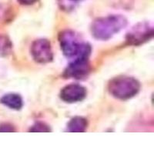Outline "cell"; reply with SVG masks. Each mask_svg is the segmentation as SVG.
Segmentation results:
<instances>
[{
  "label": "cell",
  "instance_id": "6da1fadb",
  "mask_svg": "<svg viewBox=\"0 0 154 154\" xmlns=\"http://www.w3.org/2000/svg\"><path fill=\"white\" fill-rule=\"evenodd\" d=\"M127 24L123 16L113 15L96 19L92 24V34L97 39L107 40Z\"/></svg>",
  "mask_w": 154,
  "mask_h": 154
},
{
  "label": "cell",
  "instance_id": "7a4b0ae2",
  "mask_svg": "<svg viewBox=\"0 0 154 154\" xmlns=\"http://www.w3.org/2000/svg\"><path fill=\"white\" fill-rule=\"evenodd\" d=\"M140 82L133 77L119 76L109 83V91L112 96L119 100H129L140 91Z\"/></svg>",
  "mask_w": 154,
  "mask_h": 154
},
{
  "label": "cell",
  "instance_id": "3957f363",
  "mask_svg": "<svg viewBox=\"0 0 154 154\" xmlns=\"http://www.w3.org/2000/svg\"><path fill=\"white\" fill-rule=\"evenodd\" d=\"M60 42L63 54L68 58H75L80 55L91 53V47L89 44L80 41L76 34L69 30L60 34Z\"/></svg>",
  "mask_w": 154,
  "mask_h": 154
},
{
  "label": "cell",
  "instance_id": "277c9868",
  "mask_svg": "<svg viewBox=\"0 0 154 154\" xmlns=\"http://www.w3.org/2000/svg\"><path fill=\"white\" fill-rule=\"evenodd\" d=\"M90 54H82L73 59L65 70V75L67 78L80 79L88 75L90 66L89 63V56Z\"/></svg>",
  "mask_w": 154,
  "mask_h": 154
},
{
  "label": "cell",
  "instance_id": "5b68a950",
  "mask_svg": "<svg viewBox=\"0 0 154 154\" xmlns=\"http://www.w3.org/2000/svg\"><path fill=\"white\" fill-rule=\"evenodd\" d=\"M31 54L34 60L38 63H47L53 59L51 44L47 39H38L31 46Z\"/></svg>",
  "mask_w": 154,
  "mask_h": 154
},
{
  "label": "cell",
  "instance_id": "8992f818",
  "mask_svg": "<svg viewBox=\"0 0 154 154\" xmlns=\"http://www.w3.org/2000/svg\"><path fill=\"white\" fill-rule=\"evenodd\" d=\"M153 28L147 23H140L127 34L126 41L130 45H140L152 38Z\"/></svg>",
  "mask_w": 154,
  "mask_h": 154
},
{
  "label": "cell",
  "instance_id": "52a82bcc",
  "mask_svg": "<svg viewBox=\"0 0 154 154\" xmlns=\"http://www.w3.org/2000/svg\"><path fill=\"white\" fill-rule=\"evenodd\" d=\"M86 96V90L79 84H70L65 86L61 90L60 98L66 103H76L84 100Z\"/></svg>",
  "mask_w": 154,
  "mask_h": 154
},
{
  "label": "cell",
  "instance_id": "ba28073f",
  "mask_svg": "<svg viewBox=\"0 0 154 154\" xmlns=\"http://www.w3.org/2000/svg\"><path fill=\"white\" fill-rule=\"evenodd\" d=\"M0 103L5 106L16 110L20 109L23 106V99L21 96L15 93H9L3 96L0 99Z\"/></svg>",
  "mask_w": 154,
  "mask_h": 154
},
{
  "label": "cell",
  "instance_id": "9c48e42d",
  "mask_svg": "<svg viewBox=\"0 0 154 154\" xmlns=\"http://www.w3.org/2000/svg\"><path fill=\"white\" fill-rule=\"evenodd\" d=\"M88 126L87 120L85 118L76 116L72 118L67 125V129L72 133H82L86 130Z\"/></svg>",
  "mask_w": 154,
  "mask_h": 154
},
{
  "label": "cell",
  "instance_id": "30bf717a",
  "mask_svg": "<svg viewBox=\"0 0 154 154\" xmlns=\"http://www.w3.org/2000/svg\"><path fill=\"white\" fill-rule=\"evenodd\" d=\"M30 132H34V133H47L50 132V128L46 124L41 122H37L33 126L30 128Z\"/></svg>",
  "mask_w": 154,
  "mask_h": 154
},
{
  "label": "cell",
  "instance_id": "8fae6325",
  "mask_svg": "<svg viewBox=\"0 0 154 154\" xmlns=\"http://www.w3.org/2000/svg\"><path fill=\"white\" fill-rule=\"evenodd\" d=\"M15 129L13 126L9 124V123H2L0 125V132L1 133H10L14 132Z\"/></svg>",
  "mask_w": 154,
  "mask_h": 154
},
{
  "label": "cell",
  "instance_id": "7c38bea8",
  "mask_svg": "<svg viewBox=\"0 0 154 154\" xmlns=\"http://www.w3.org/2000/svg\"><path fill=\"white\" fill-rule=\"evenodd\" d=\"M38 0H18V2H19L22 5H32V4L35 3V2H37Z\"/></svg>",
  "mask_w": 154,
  "mask_h": 154
},
{
  "label": "cell",
  "instance_id": "4fadbf2b",
  "mask_svg": "<svg viewBox=\"0 0 154 154\" xmlns=\"http://www.w3.org/2000/svg\"><path fill=\"white\" fill-rule=\"evenodd\" d=\"M71 1H73V2H77V1H79V0H71Z\"/></svg>",
  "mask_w": 154,
  "mask_h": 154
}]
</instances>
